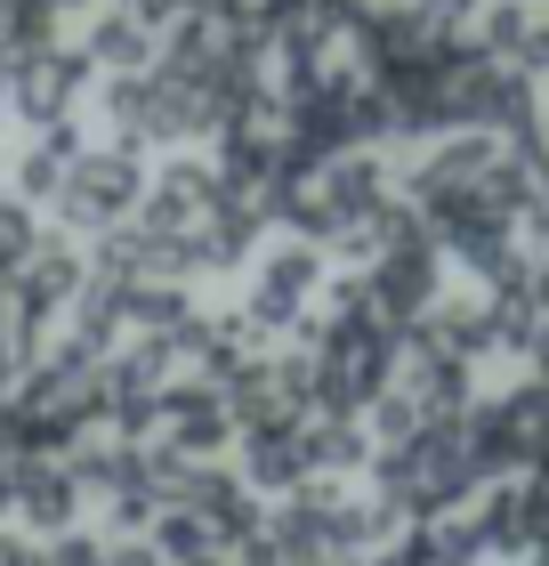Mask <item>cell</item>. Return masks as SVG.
<instances>
[{
	"label": "cell",
	"instance_id": "9c48e42d",
	"mask_svg": "<svg viewBox=\"0 0 549 566\" xmlns=\"http://www.w3.org/2000/svg\"><path fill=\"white\" fill-rule=\"evenodd\" d=\"M41 566H106V534H57V543H41Z\"/></svg>",
	"mask_w": 549,
	"mask_h": 566
},
{
	"label": "cell",
	"instance_id": "7c38bea8",
	"mask_svg": "<svg viewBox=\"0 0 549 566\" xmlns=\"http://www.w3.org/2000/svg\"><path fill=\"white\" fill-rule=\"evenodd\" d=\"M9 461H17V446H9V429H0V470H9Z\"/></svg>",
	"mask_w": 549,
	"mask_h": 566
},
{
	"label": "cell",
	"instance_id": "30bf717a",
	"mask_svg": "<svg viewBox=\"0 0 549 566\" xmlns=\"http://www.w3.org/2000/svg\"><path fill=\"white\" fill-rule=\"evenodd\" d=\"M0 566H41V543L33 534H0Z\"/></svg>",
	"mask_w": 549,
	"mask_h": 566
},
{
	"label": "cell",
	"instance_id": "7a4b0ae2",
	"mask_svg": "<svg viewBox=\"0 0 549 566\" xmlns=\"http://www.w3.org/2000/svg\"><path fill=\"white\" fill-rule=\"evenodd\" d=\"M154 446H170L178 461H219L234 446V413L219 405L211 380H170L154 405Z\"/></svg>",
	"mask_w": 549,
	"mask_h": 566
},
{
	"label": "cell",
	"instance_id": "8fae6325",
	"mask_svg": "<svg viewBox=\"0 0 549 566\" xmlns=\"http://www.w3.org/2000/svg\"><path fill=\"white\" fill-rule=\"evenodd\" d=\"M106 566H162L154 543H106Z\"/></svg>",
	"mask_w": 549,
	"mask_h": 566
},
{
	"label": "cell",
	"instance_id": "52a82bcc",
	"mask_svg": "<svg viewBox=\"0 0 549 566\" xmlns=\"http://www.w3.org/2000/svg\"><path fill=\"white\" fill-rule=\"evenodd\" d=\"M82 57H89V65H114V73H138V65L154 57V41H146V24H138V17H97Z\"/></svg>",
	"mask_w": 549,
	"mask_h": 566
},
{
	"label": "cell",
	"instance_id": "8992f818",
	"mask_svg": "<svg viewBox=\"0 0 549 566\" xmlns=\"http://www.w3.org/2000/svg\"><path fill=\"white\" fill-rule=\"evenodd\" d=\"M73 154H82V130H73V122H49L41 146H24V163H17V202H57Z\"/></svg>",
	"mask_w": 549,
	"mask_h": 566
},
{
	"label": "cell",
	"instance_id": "277c9868",
	"mask_svg": "<svg viewBox=\"0 0 549 566\" xmlns=\"http://www.w3.org/2000/svg\"><path fill=\"white\" fill-rule=\"evenodd\" d=\"M82 275H89V251H73L65 235H41V251H33V260H24V268L9 275V307H17V316L41 332V340H49V324H57L65 307H73Z\"/></svg>",
	"mask_w": 549,
	"mask_h": 566
},
{
	"label": "cell",
	"instance_id": "ba28073f",
	"mask_svg": "<svg viewBox=\"0 0 549 566\" xmlns=\"http://www.w3.org/2000/svg\"><path fill=\"white\" fill-rule=\"evenodd\" d=\"M41 251V219H33V202H17V195H0V283H9L24 260Z\"/></svg>",
	"mask_w": 549,
	"mask_h": 566
},
{
	"label": "cell",
	"instance_id": "3957f363",
	"mask_svg": "<svg viewBox=\"0 0 549 566\" xmlns=\"http://www.w3.org/2000/svg\"><path fill=\"white\" fill-rule=\"evenodd\" d=\"M82 485L65 478V461H33V453H17V470H9V518L17 534H33V543H57V534L82 526Z\"/></svg>",
	"mask_w": 549,
	"mask_h": 566
},
{
	"label": "cell",
	"instance_id": "4fadbf2b",
	"mask_svg": "<svg viewBox=\"0 0 549 566\" xmlns=\"http://www.w3.org/2000/svg\"><path fill=\"white\" fill-rule=\"evenodd\" d=\"M0 90H9V49H0Z\"/></svg>",
	"mask_w": 549,
	"mask_h": 566
},
{
	"label": "cell",
	"instance_id": "6da1fadb",
	"mask_svg": "<svg viewBox=\"0 0 549 566\" xmlns=\"http://www.w3.org/2000/svg\"><path fill=\"white\" fill-rule=\"evenodd\" d=\"M138 195H146L138 146L73 154V170H65V187H57V219L82 227V235H106V227H129V219H138Z\"/></svg>",
	"mask_w": 549,
	"mask_h": 566
},
{
	"label": "cell",
	"instance_id": "5b68a950",
	"mask_svg": "<svg viewBox=\"0 0 549 566\" xmlns=\"http://www.w3.org/2000/svg\"><path fill=\"white\" fill-rule=\"evenodd\" d=\"M234 461H243V485H251V494H292V485H307L299 421H267V429H234Z\"/></svg>",
	"mask_w": 549,
	"mask_h": 566
}]
</instances>
